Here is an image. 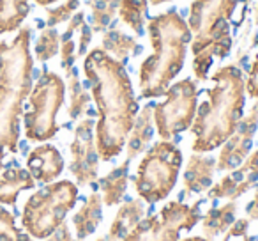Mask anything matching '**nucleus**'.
Listing matches in <instances>:
<instances>
[{"label": "nucleus", "instance_id": "nucleus-20", "mask_svg": "<svg viewBox=\"0 0 258 241\" xmlns=\"http://www.w3.org/2000/svg\"><path fill=\"white\" fill-rule=\"evenodd\" d=\"M101 44H103L101 50H104L108 55L117 59L122 64H125L131 55H137L140 52V44H138L137 37L125 34L118 25H113L104 30Z\"/></svg>", "mask_w": 258, "mask_h": 241}, {"label": "nucleus", "instance_id": "nucleus-4", "mask_svg": "<svg viewBox=\"0 0 258 241\" xmlns=\"http://www.w3.org/2000/svg\"><path fill=\"white\" fill-rule=\"evenodd\" d=\"M147 34L152 54L142 62L138 78L142 98L154 100L165 96L175 76L182 71L193 34L175 9L152 16L147 23Z\"/></svg>", "mask_w": 258, "mask_h": 241}, {"label": "nucleus", "instance_id": "nucleus-38", "mask_svg": "<svg viewBox=\"0 0 258 241\" xmlns=\"http://www.w3.org/2000/svg\"><path fill=\"white\" fill-rule=\"evenodd\" d=\"M37 6H43V8H48V6L55 4V2H60V0H34Z\"/></svg>", "mask_w": 258, "mask_h": 241}, {"label": "nucleus", "instance_id": "nucleus-16", "mask_svg": "<svg viewBox=\"0 0 258 241\" xmlns=\"http://www.w3.org/2000/svg\"><path fill=\"white\" fill-rule=\"evenodd\" d=\"M145 218V204L142 199H131L124 202L115 213L113 222L110 223L106 239L108 241H122L142 220Z\"/></svg>", "mask_w": 258, "mask_h": 241}, {"label": "nucleus", "instance_id": "nucleus-37", "mask_svg": "<svg viewBox=\"0 0 258 241\" xmlns=\"http://www.w3.org/2000/svg\"><path fill=\"white\" fill-rule=\"evenodd\" d=\"M246 215L249 220H258V186H256V191H254L253 201L246 206Z\"/></svg>", "mask_w": 258, "mask_h": 241}, {"label": "nucleus", "instance_id": "nucleus-28", "mask_svg": "<svg viewBox=\"0 0 258 241\" xmlns=\"http://www.w3.org/2000/svg\"><path fill=\"white\" fill-rule=\"evenodd\" d=\"M0 241H34V237L16 227L11 211L0 208Z\"/></svg>", "mask_w": 258, "mask_h": 241}, {"label": "nucleus", "instance_id": "nucleus-24", "mask_svg": "<svg viewBox=\"0 0 258 241\" xmlns=\"http://www.w3.org/2000/svg\"><path fill=\"white\" fill-rule=\"evenodd\" d=\"M147 11L149 0H120L118 18L137 36H142L145 32V25H147Z\"/></svg>", "mask_w": 258, "mask_h": 241}, {"label": "nucleus", "instance_id": "nucleus-15", "mask_svg": "<svg viewBox=\"0 0 258 241\" xmlns=\"http://www.w3.org/2000/svg\"><path fill=\"white\" fill-rule=\"evenodd\" d=\"M154 105H145L140 112H138L137 119H135L133 128L129 131L127 140H125V158L135 160L147 151L149 144H151L152 137H154Z\"/></svg>", "mask_w": 258, "mask_h": 241}, {"label": "nucleus", "instance_id": "nucleus-10", "mask_svg": "<svg viewBox=\"0 0 258 241\" xmlns=\"http://www.w3.org/2000/svg\"><path fill=\"white\" fill-rule=\"evenodd\" d=\"M202 201L184 204L172 201L156 215L144 218L122 241H179L184 230H191L202 218Z\"/></svg>", "mask_w": 258, "mask_h": 241}, {"label": "nucleus", "instance_id": "nucleus-34", "mask_svg": "<svg viewBox=\"0 0 258 241\" xmlns=\"http://www.w3.org/2000/svg\"><path fill=\"white\" fill-rule=\"evenodd\" d=\"M78 32H80V37H78V52H76V55H78V57H85V55L89 54V46H90V43H92L94 32L87 22L80 27Z\"/></svg>", "mask_w": 258, "mask_h": 241}, {"label": "nucleus", "instance_id": "nucleus-36", "mask_svg": "<svg viewBox=\"0 0 258 241\" xmlns=\"http://www.w3.org/2000/svg\"><path fill=\"white\" fill-rule=\"evenodd\" d=\"M46 241H75V237H73L69 225L64 222L53 234H50V236L46 237Z\"/></svg>", "mask_w": 258, "mask_h": 241}, {"label": "nucleus", "instance_id": "nucleus-19", "mask_svg": "<svg viewBox=\"0 0 258 241\" xmlns=\"http://www.w3.org/2000/svg\"><path fill=\"white\" fill-rule=\"evenodd\" d=\"M34 186H36V181L27 169L11 167L4 170L0 174V204L15 206L18 195L25 190H32Z\"/></svg>", "mask_w": 258, "mask_h": 241}, {"label": "nucleus", "instance_id": "nucleus-17", "mask_svg": "<svg viewBox=\"0 0 258 241\" xmlns=\"http://www.w3.org/2000/svg\"><path fill=\"white\" fill-rule=\"evenodd\" d=\"M103 197L94 191L87 197L82 208L73 215V227L76 230L78 241H83L90 234L96 232L101 220H103Z\"/></svg>", "mask_w": 258, "mask_h": 241}, {"label": "nucleus", "instance_id": "nucleus-8", "mask_svg": "<svg viewBox=\"0 0 258 241\" xmlns=\"http://www.w3.org/2000/svg\"><path fill=\"white\" fill-rule=\"evenodd\" d=\"M29 110L23 114L25 137L30 142H48L58 133V110L66 100V82L53 71H43L29 94Z\"/></svg>", "mask_w": 258, "mask_h": 241}, {"label": "nucleus", "instance_id": "nucleus-9", "mask_svg": "<svg viewBox=\"0 0 258 241\" xmlns=\"http://www.w3.org/2000/svg\"><path fill=\"white\" fill-rule=\"evenodd\" d=\"M198 108V83L182 78L165 92V101L154 105V126L161 140H172L191 128Z\"/></svg>", "mask_w": 258, "mask_h": 241}, {"label": "nucleus", "instance_id": "nucleus-23", "mask_svg": "<svg viewBox=\"0 0 258 241\" xmlns=\"http://www.w3.org/2000/svg\"><path fill=\"white\" fill-rule=\"evenodd\" d=\"M29 13V0H0V34L22 29V23Z\"/></svg>", "mask_w": 258, "mask_h": 241}, {"label": "nucleus", "instance_id": "nucleus-31", "mask_svg": "<svg viewBox=\"0 0 258 241\" xmlns=\"http://www.w3.org/2000/svg\"><path fill=\"white\" fill-rule=\"evenodd\" d=\"M60 66L66 73L71 71L75 68V62H76V43L73 37L69 39H60Z\"/></svg>", "mask_w": 258, "mask_h": 241}, {"label": "nucleus", "instance_id": "nucleus-18", "mask_svg": "<svg viewBox=\"0 0 258 241\" xmlns=\"http://www.w3.org/2000/svg\"><path fill=\"white\" fill-rule=\"evenodd\" d=\"M129 163L131 160L125 158L120 165L113 167L106 176L99 179V190L104 206H117L125 197L129 183Z\"/></svg>", "mask_w": 258, "mask_h": 241}, {"label": "nucleus", "instance_id": "nucleus-25", "mask_svg": "<svg viewBox=\"0 0 258 241\" xmlns=\"http://www.w3.org/2000/svg\"><path fill=\"white\" fill-rule=\"evenodd\" d=\"M66 78H68V85L66 89L69 90V107H68V114L71 119H82L87 114L90 105V94L85 90V87L80 82L78 71L75 68L71 71L66 73Z\"/></svg>", "mask_w": 258, "mask_h": 241}, {"label": "nucleus", "instance_id": "nucleus-30", "mask_svg": "<svg viewBox=\"0 0 258 241\" xmlns=\"http://www.w3.org/2000/svg\"><path fill=\"white\" fill-rule=\"evenodd\" d=\"M247 230H249V218H235V222L223 234L221 241H256V237L249 236Z\"/></svg>", "mask_w": 258, "mask_h": 241}, {"label": "nucleus", "instance_id": "nucleus-40", "mask_svg": "<svg viewBox=\"0 0 258 241\" xmlns=\"http://www.w3.org/2000/svg\"><path fill=\"white\" fill-rule=\"evenodd\" d=\"M152 6H161V4H168V2H172V0H149Z\"/></svg>", "mask_w": 258, "mask_h": 241}, {"label": "nucleus", "instance_id": "nucleus-11", "mask_svg": "<svg viewBox=\"0 0 258 241\" xmlns=\"http://www.w3.org/2000/svg\"><path fill=\"white\" fill-rule=\"evenodd\" d=\"M96 119H82L75 128V138L71 142V163L69 170L75 176L78 186L92 184L99 172V155L94 137Z\"/></svg>", "mask_w": 258, "mask_h": 241}, {"label": "nucleus", "instance_id": "nucleus-2", "mask_svg": "<svg viewBox=\"0 0 258 241\" xmlns=\"http://www.w3.org/2000/svg\"><path fill=\"white\" fill-rule=\"evenodd\" d=\"M32 29L22 27L13 41H0V169L8 155L18 153L23 103L32 90Z\"/></svg>", "mask_w": 258, "mask_h": 241}, {"label": "nucleus", "instance_id": "nucleus-22", "mask_svg": "<svg viewBox=\"0 0 258 241\" xmlns=\"http://www.w3.org/2000/svg\"><path fill=\"white\" fill-rule=\"evenodd\" d=\"M254 186H256V181L246 179V177H242L235 169H233V170H230V174L223 176L218 183L212 184V186L209 188L207 197L211 199V201H216V199L237 201V199L242 197L244 194H247V191Z\"/></svg>", "mask_w": 258, "mask_h": 241}, {"label": "nucleus", "instance_id": "nucleus-33", "mask_svg": "<svg viewBox=\"0 0 258 241\" xmlns=\"http://www.w3.org/2000/svg\"><path fill=\"white\" fill-rule=\"evenodd\" d=\"M235 170L246 179L258 181V149L254 153H249V156Z\"/></svg>", "mask_w": 258, "mask_h": 241}, {"label": "nucleus", "instance_id": "nucleus-12", "mask_svg": "<svg viewBox=\"0 0 258 241\" xmlns=\"http://www.w3.org/2000/svg\"><path fill=\"white\" fill-rule=\"evenodd\" d=\"M258 130V101L249 108L246 115H242L235 131L221 146V151L216 160V170L226 172L233 170L249 156L253 148V137Z\"/></svg>", "mask_w": 258, "mask_h": 241}, {"label": "nucleus", "instance_id": "nucleus-7", "mask_svg": "<svg viewBox=\"0 0 258 241\" xmlns=\"http://www.w3.org/2000/svg\"><path fill=\"white\" fill-rule=\"evenodd\" d=\"M182 167V151L172 140H159L151 146L135 176V190L147 204L161 202L172 194Z\"/></svg>", "mask_w": 258, "mask_h": 241}, {"label": "nucleus", "instance_id": "nucleus-6", "mask_svg": "<svg viewBox=\"0 0 258 241\" xmlns=\"http://www.w3.org/2000/svg\"><path fill=\"white\" fill-rule=\"evenodd\" d=\"M78 201V184L62 179L48 183L43 190L27 199L22 213V225L34 239H46L53 234Z\"/></svg>", "mask_w": 258, "mask_h": 241}, {"label": "nucleus", "instance_id": "nucleus-14", "mask_svg": "<svg viewBox=\"0 0 258 241\" xmlns=\"http://www.w3.org/2000/svg\"><path fill=\"white\" fill-rule=\"evenodd\" d=\"M216 158L202 153H193L184 169V194H204L209 191L214 181Z\"/></svg>", "mask_w": 258, "mask_h": 241}, {"label": "nucleus", "instance_id": "nucleus-5", "mask_svg": "<svg viewBox=\"0 0 258 241\" xmlns=\"http://www.w3.org/2000/svg\"><path fill=\"white\" fill-rule=\"evenodd\" d=\"M240 2L242 0H193L189 4L187 27L193 34V73L200 82L209 78L214 61H223L232 52V18Z\"/></svg>", "mask_w": 258, "mask_h": 241}, {"label": "nucleus", "instance_id": "nucleus-35", "mask_svg": "<svg viewBox=\"0 0 258 241\" xmlns=\"http://www.w3.org/2000/svg\"><path fill=\"white\" fill-rule=\"evenodd\" d=\"M85 23V13L78 11L75 13V15L71 16V20L68 22V29H66V32L60 36V39H69V37H73V34L76 32V30H80V27Z\"/></svg>", "mask_w": 258, "mask_h": 241}, {"label": "nucleus", "instance_id": "nucleus-13", "mask_svg": "<svg viewBox=\"0 0 258 241\" xmlns=\"http://www.w3.org/2000/svg\"><path fill=\"white\" fill-rule=\"evenodd\" d=\"M27 170L34 177V181L46 184L53 183L64 170V158L55 146L41 144L27 156Z\"/></svg>", "mask_w": 258, "mask_h": 241}, {"label": "nucleus", "instance_id": "nucleus-41", "mask_svg": "<svg viewBox=\"0 0 258 241\" xmlns=\"http://www.w3.org/2000/svg\"><path fill=\"white\" fill-rule=\"evenodd\" d=\"M253 20H254V23L258 25V2L254 4V9H253Z\"/></svg>", "mask_w": 258, "mask_h": 241}, {"label": "nucleus", "instance_id": "nucleus-39", "mask_svg": "<svg viewBox=\"0 0 258 241\" xmlns=\"http://www.w3.org/2000/svg\"><path fill=\"white\" fill-rule=\"evenodd\" d=\"M179 241H212V239L202 237V236H189V237H184V239H179Z\"/></svg>", "mask_w": 258, "mask_h": 241}, {"label": "nucleus", "instance_id": "nucleus-42", "mask_svg": "<svg viewBox=\"0 0 258 241\" xmlns=\"http://www.w3.org/2000/svg\"><path fill=\"white\" fill-rule=\"evenodd\" d=\"M96 241H108V239H106V237H104V236H103V237H97V239H96Z\"/></svg>", "mask_w": 258, "mask_h": 241}, {"label": "nucleus", "instance_id": "nucleus-26", "mask_svg": "<svg viewBox=\"0 0 258 241\" xmlns=\"http://www.w3.org/2000/svg\"><path fill=\"white\" fill-rule=\"evenodd\" d=\"M120 6V0H89L90 9V29L92 32H104L111 20L115 18Z\"/></svg>", "mask_w": 258, "mask_h": 241}, {"label": "nucleus", "instance_id": "nucleus-21", "mask_svg": "<svg viewBox=\"0 0 258 241\" xmlns=\"http://www.w3.org/2000/svg\"><path fill=\"white\" fill-rule=\"evenodd\" d=\"M237 209H239V206H237L235 201H228L226 204L219 206V208L209 209L200 218L204 236L209 237V239L223 236V234L228 230V227L235 222Z\"/></svg>", "mask_w": 258, "mask_h": 241}, {"label": "nucleus", "instance_id": "nucleus-1", "mask_svg": "<svg viewBox=\"0 0 258 241\" xmlns=\"http://www.w3.org/2000/svg\"><path fill=\"white\" fill-rule=\"evenodd\" d=\"M83 73L97 108L96 148L99 160L111 162L125 148L127 135L138 115V100L124 64L101 48L85 55Z\"/></svg>", "mask_w": 258, "mask_h": 241}, {"label": "nucleus", "instance_id": "nucleus-27", "mask_svg": "<svg viewBox=\"0 0 258 241\" xmlns=\"http://www.w3.org/2000/svg\"><path fill=\"white\" fill-rule=\"evenodd\" d=\"M60 50V34L55 27H46L41 30L39 37L34 46V55L39 62H46L53 59Z\"/></svg>", "mask_w": 258, "mask_h": 241}, {"label": "nucleus", "instance_id": "nucleus-32", "mask_svg": "<svg viewBox=\"0 0 258 241\" xmlns=\"http://www.w3.org/2000/svg\"><path fill=\"white\" fill-rule=\"evenodd\" d=\"M253 44L258 48V36L254 37ZM246 94L253 100H258V54L254 57V61L251 62L249 71H247V78H246Z\"/></svg>", "mask_w": 258, "mask_h": 241}, {"label": "nucleus", "instance_id": "nucleus-3", "mask_svg": "<svg viewBox=\"0 0 258 241\" xmlns=\"http://www.w3.org/2000/svg\"><path fill=\"white\" fill-rule=\"evenodd\" d=\"M214 85L207 89V100L198 105L191 124L193 153H211L221 148L244 115L246 78L239 66L228 64L211 76Z\"/></svg>", "mask_w": 258, "mask_h": 241}, {"label": "nucleus", "instance_id": "nucleus-29", "mask_svg": "<svg viewBox=\"0 0 258 241\" xmlns=\"http://www.w3.org/2000/svg\"><path fill=\"white\" fill-rule=\"evenodd\" d=\"M80 8V0H64L62 4L46 9V27H57L71 20V16Z\"/></svg>", "mask_w": 258, "mask_h": 241}]
</instances>
